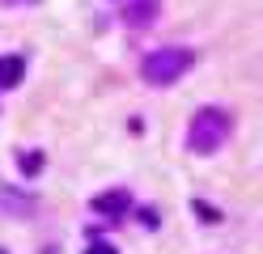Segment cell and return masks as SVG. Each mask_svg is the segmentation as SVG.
<instances>
[{
  "mask_svg": "<svg viewBox=\"0 0 263 254\" xmlns=\"http://www.w3.org/2000/svg\"><path fill=\"white\" fill-rule=\"evenodd\" d=\"M191 212H195V216H204L208 225H221V212L212 208V203H204V199H191Z\"/></svg>",
  "mask_w": 263,
  "mask_h": 254,
  "instance_id": "52a82bcc",
  "label": "cell"
},
{
  "mask_svg": "<svg viewBox=\"0 0 263 254\" xmlns=\"http://www.w3.org/2000/svg\"><path fill=\"white\" fill-rule=\"evenodd\" d=\"M191 64H195V51L191 47H161V51H153V55L140 64V76H144V85L166 89V85H174Z\"/></svg>",
  "mask_w": 263,
  "mask_h": 254,
  "instance_id": "7a4b0ae2",
  "label": "cell"
},
{
  "mask_svg": "<svg viewBox=\"0 0 263 254\" xmlns=\"http://www.w3.org/2000/svg\"><path fill=\"white\" fill-rule=\"evenodd\" d=\"M26 76V55H0V89H13Z\"/></svg>",
  "mask_w": 263,
  "mask_h": 254,
  "instance_id": "277c9868",
  "label": "cell"
},
{
  "mask_svg": "<svg viewBox=\"0 0 263 254\" xmlns=\"http://www.w3.org/2000/svg\"><path fill=\"white\" fill-rule=\"evenodd\" d=\"M0 199H5V191H0ZM13 208H17V212H30V208H34V199H13Z\"/></svg>",
  "mask_w": 263,
  "mask_h": 254,
  "instance_id": "9c48e42d",
  "label": "cell"
},
{
  "mask_svg": "<svg viewBox=\"0 0 263 254\" xmlns=\"http://www.w3.org/2000/svg\"><path fill=\"white\" fill-rule=\"evenodd\" d=\"M0 254H5V250H0Z\"/></svg>",
  "mask_w": 263,
  "mask_h": 254,
  "instance_id": "30bf717a",
  "label": "cell"
},
{
  "mask_svg": "<svg viewBox=\"0 0 263 254\" xmlns=\"http://www.w3.org/2000/svg\"><path fill=\"white\" fill-rule=\"evenodd\" d=\"M85 254H115V246H110V242H93Z\"/></svg>",
  "mask_w": 263,
  "mask_h": 254,
  "instance_id": "ba28073f",
  "label": "cell"
},
{
  "mask_svg": "<svg viewBox=\"0 0 263 254\" xmlns=\"http://www.w3.org/2000/svg\"><path fill=\"white\" fill-rule=\"evenodd\" d=\"M17 165H22V174H26V178H34L39 169H43V152H22Z\"/></svg>",
  "mask_w": 263,
  "mask_h": 254,
  "instance_id": "5b68a950",
  "label": "cell"
},
{
  "mask_svg": "<svg viewBox=\"0 0 263 254\" xmlns=\"http://www.w3.org/2000/svg\"><path fill=\"white\" fill-rule=\"evenodd\" d=\"M153 9H157L153 0H140L136 9H127V22H132V26H144V22H149V13H153Z\"/></svg>",
  "mask_w": 263,
  "mask_h": 254,
  "instance_id": "8992f818",
  "label": "cell"
},
{
  "mask_svg": "<svg viewBox=\"0 0 263 254\" xmlns=\"http://www.w3.org/2000/svg\"><path fill=\"white\" fill-rule=\"evenodd\" d=\"M229 131H234V114L229 110L200 106L191 114V123H187V148L195 152V157H212V152L229 140Z\"/></svg>",
  "mask_w": 263,
  "mask_h": 254,
  "instance_id": "6da1fadb",
  "label": "cell"
},
{
  "mask_svg": "<svg viewBox=\"0 0 263 254\" xmlns=\"http://www.w3.org/2000/svg\"><path fill=\"white\" fill-rule=\"evenodd\" d=\"M89 208L98 212V216H110V220H119V216H127V208H132V195H127V186H119V191H106V195H98Z\"/></svg>",
  "mask_w": 263,
  "mask_h": 254,
  "instance_id": "3957f363",
  "label": "cell"
}]
</instances>
